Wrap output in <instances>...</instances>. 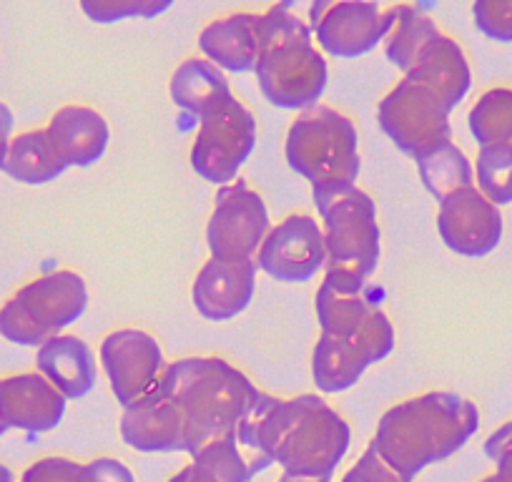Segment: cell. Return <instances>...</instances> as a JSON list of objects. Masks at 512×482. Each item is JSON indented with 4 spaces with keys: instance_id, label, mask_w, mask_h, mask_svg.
Here are the masks:
<instances>
[{
    "instance_id": "6da1fadb",
    "label": "cell",
    "mask_w": 512,
    "mask_h": 482,
    "mask_svg": "<svg viewBox=\"0 0 512 482\" xmlns=\"http://www.w3.org/2000/svg\"><path fill=\"white\" fill-rule=\"evenodd\" d=\"M236 440L254 472L279 465L284 475L332 477L352 442L342 412L324 397H274L262 392L236 427Z\"/></svg>"
},
{
    "instance_id": "4fadbf2b",
    "label": "cell",
    "mask_w": 512,
    "mask_h": 482,
    "mask_svg": "<svg viewBox=\"0 0 512 482\" xmlns=\"http://www.w3.org/2000/svg\"><path fill=\"white\" fill-rule=\"evenodd\" d=\"M256 267L284 284H302L327 269L322 221L307 211H294L272 226L256 252Z\"/></svg>"
},
{
    "instance_id": "b9f144b4",
    "label": "cell",
    "mask_w": 512,
    "mask_h": 482,
    "mask_svg": "<svg viewBox=\"0 0 512 482\" xmlns=\"http://www.w3.org/2000/svg\"><path fill=\"white\" fill-rule=\"evenodd\" d=\"M0 435H6V427H3V425H0Z\"/></svg>"
},
{
    "instance_id": "5bb4252c",
    "label": "cell",
    "mask_w": 512,
    "mask_h": 482,
    "mask_svg": "<svg viewBox=\"0 0 512 482\" xmlns=\"http://www.w3.org/2000/svg\"><path fill=\"white\" fill-rule=\"evenodd\" d=\"M101 365L116 402L128 407L154 390L169 362L154 334L146 329L123 327L103 337Z\"/></svg>"
},
{
    "instance_id": "60d3db41",
    "label": "cell",
    "mask_w": 512,
    "mask_h": 482,
    "mask_svg": "<svg viewBox=\"0 0 512 482\" xmlns=\"http://www.w3.org/2000/svg\"><path fill=\"white\" fill-rule=\"evenodd\" d=\"M480 482H512V477H507V475H500V472H492V475L482 477Z\"/></svg>"
},
{
    "instance_id": "9a60e30c",
    "label": "cell",
    "mask_w": 512,
    "mask_h": 482,
    "mask_svg": "<svg viewBox=\"0 0 512 482\" xmlns=\"http://www.w3.org/2000/svg\"><path fill=\"white\" fill-rule=\"evenodd\" d=\"M437 229L450 252L477 259L487 257L500 244L505 221L500 206L492 204L477 186H467L440 201Z\"/></svg>"
},
{
    "instance_id": "603a6c76",
    "label": "cell",
    "mask_w": 512,
    "mask_h": 482,
    "mask_svg": "<svg viewBox=\"0 0 512 482\" xmlns=\"http://www.w3.org/2000/svg\"><path fill=\"white\" fill-rule=\"evenodd\" d=\"M405 78L430 88L452 111L472 88L470 58H467L465 48L455 38L440 33L422 48L415 66Z\"/></svg>"
},
{
    "instance_id": "4dcf8cb0",
    "label": "cell",
    "mask_w": 512,
    "mask_h": 482,
    "mask_svg": "<svg viewBox=\"0 0 512 482\" xmlns=\"http://www.w3.org/2000/svg\"><path fill=\"white\" fill-rule=\"evenodd\" d=\"M169 0H83L81 11L93 23H118L126 18H156L169 11Z\"/></svg>"
},
{
    "instance_id": "ab89813d",
    "label": "cell",
    "mask_w": 512,
    "mask_h": 482,
    "mask_svg": "<svg viewBox=\"0 0 512 482\" xmlns=\"http://www.w3.org/2000/svg\"><path fill=\"white\" fill-rule=\"evenodd\" d=\"M0 482H16V477H13V470L8 465H3V462H0Z\"/></svg>"
},
{
    "instance_id": "f546056e",
    "label": "cell",
    "mask_w": 512,
    "mask_h": 482,
    "mask_svg": "<svg viewBox=\"0 0 512 482\" xmlns=\"http://www.w3.org/2000/svg\"><path fill=\"white\" fill-rule=\"evenodd\" d=\"M475 186L495 206L512 204V149L480 146L475 161Z\"/></svg>"
},
{
    "instance_id": "277c9868",
    "label": "cell",
    "mask_w": 512,
    "mask_h": 482,
    "mask_svg": "<svg viewBox=\"0 0 512 482\" xmlns=\"http://www.w3.org/2000/svg\"><path fill=\"white\" fill-rule=\"evenodd\" d=\"M259 61L256 81L272 106L307 111L317 106L327 88L329 68L314 46V33L289 3H277L259 13Z\"/></svg>"
},
{
    "instance_id": "484cf974",
    "label": "cell",
    "mask_w": 512,
    "mask_h": 482,
    "mask_svg": "<svg viewBox=\"0 0 512 482\" xmlns=\"http://www.w3.org/2000/svg\"><path fill=\"white\" fill-rule=\"evenodd\" d=\"M440 33L442 28L425 8L415 6V3H397L395 23H392L390 36L384 38V56L397 71L407 76L422 48Z\"/></svg>"
},
{
    "instance_id": "8d00e7d4",
    "label": "cell",
    "mask_w": 512,
    "mask_h": 482,
    "mask_svg": "<svg viewBox=\"0 0 512 482\" xmlns=\"http://www.w3.org/2000/svg\"><path fill=\"white\" fill-rule=\"evenodd\" d=\"M13 129H16V116H13L11 106L0 101V169H3V161H6L8 146L13 141Z\"/></svg>"
},
{
    "instance_id": "7a4b0ae2",
    "label": "cell",
    "mask_w": 512,
    "mask_h": 482,
    "mask_svg": "<svg viewBox=\"0 0 512 482\" xmlns=\"http://www.w3.org/2000/svg\"><path fill=\"white\" fill-rule=\"evenodd\" d=\"M480 427V410L457 392L432 390L407 397L384 412L372 445L397 472H417L455 455Z\"/></svg>"
},
{
    "instance_id": "7402d4cb",
    "label": "cell",
    "mask_w": 512,
    "mask_h": 482,
    "mask_svg": "<svg viewBox=\"0 0 512 482\" xmlns=\"http://www.w3.org/2000/svg\"><path fill=\"white\" fill-rule=\"evenodd\" d=\"M367 279L357 277L352 272H327L314 297V309H317V322L322 334L329 337H352L362 329L369 314L377 309V304L369 302Z\"/></svg>"
},
{
    "instance_id": "d6a6232c",
    "label": "cell",
    "mask_w": 512,
    "mask_h": 482,
    "mask_svg": "<svg viewBox=\"0 0 512 482\" xmlns=\"http://www.w3.org/2000/svg\"><path fill=\"white\" fill-rule=\"evenodd\" d=\"M21 482H86V467L66 455H48L23 470Z\"/></svg>"
},
{
    "instance_id": "4316f807",
    "label": "cell",
    "mask_w": 512,
    "mask_h": 482,
    "mask_svg": "<svg viewBox=\"0 0 512 482\" xmlns=\"http://www.w3.org/2000/svg\"><path fill=\"white\" fill-rule=\"evenodd\" d=\"M467 124L480 146L512 149V88H487L470 108Z\"/></svg>"
},
{
    "instance_id": "e575fe53",
    "label": "cell",
    "mask_w": 512,
    "mask_h": 482,
    "mask_svg": "<svg viewBox=\"0 0 512 482\" xmlns=\"http://www.w3.org/2000/svg\"><path fill=\"white\" fill-rule=\"evenodd\" d=\"M86 467V482H136L134 470L118 457H96L91 462H83Z\"/></svg>"
},
{
    "instance_id": "f35d334b",
    "label": "cell",
    "mask_w": 512,
    "mask_h": 482,
    "mask_svg": "<svg viewBox=\"0 0 512 482\" xmlns=\"http://www.w3.org/2000/svg\"><path fill=\"white\" fill-rule=\"evenodd\" d=\"M277 482H332V477H317V480H309V477H294V475H282Z\"/></svg>"
},
{
    "instance_id": "ffe728a7",
    "label": "cell",
    "mask_w": 512,
    "mask_h": 482,
    "mask_svg": "<svg viewBox=\"0 0 512 482\" xmlns=\"http://www.w3.org/2000/svg\"><path fill=\"white\" fill-rule=\"evenodd\" d=\"M36 372H41L66 400H81L96 387V354L83 337L56 334L38 347Z\"/></svg>"
},
{
    "instance_id": "d4e9b609",
    "label": "cell",
    "mask_w": 512,
    "mask_h": 482,
    "mask_svg": "<svg viewBox=\"0 0 512 482\" xmlns=\"http://www.w3.org/2000/svg\"><path fill=\"white\" fill-rule=\"evenodd\" d=\"M0 171H6L11 179L21 184L41 186L56 181L66 171V164L58 159L46 129H28L13 136Z\"/></svg>"
},
{
    "instance_id": "7c38bea8",
    "label": "cell",
    "mask_w": 512,
    "mask_h": 482,
    "mask_svg": "<svg viewBox=\"0 0 512 482\" xmlns=\"http://www.w3.org/2000/svg\"><path fill=\"white\" fill-rule=\"evenodd\" d=\"M269 209L267 201L244 179L221 186L214 211L206 224V247L214 259H254L262 241L267 239Z\"/></svg>"
},
{
    "instance_id": "2e32d148",
    "label": "cell",
    "mask_w": 512,
    "mask_h": 482,
    "mask_svg": "<svg viewBox=\"0 0 512 482\" xmlns=\"http://www.w3.org/2000/svg\"><path fill=\"white\" fill-rule=\"evenodd\" d=\"M66 405V397L41 372L0 377V425L6 427V432L56 430L66 417Z\"/></svg>"
},
{
    "instance_id": "ac0fdd59",
    "label": "cell",
    "mask_w": 512,
    "mask_h": 482,
    "mask_svg": "<svg viewBox=\"0 0 512 482\" xmlns=\"http://www.w3.org/2000/svg\"><path fill=\"white\" fill-rule=\"evenodd\" d=\"M121 437L139 452H186L184 417L159 382L149 395L123 407Z\"/></svg>"
},
{
    "instance_id": "52a82bcc",
    "label": "cell",
    "mask_w": 512,
    "mask_h": 482,
    "mask_svg": "<svg viewBox=\"0 0 512 482\" xmlns=\"http://www.w3.org/2000/svg\"><path fill=\"white\" fill-rule=\"evenodd\" d=\"M327 247V272H352L369 279L382 257V229H379L377 201L362 186L334 199L319 211Z\"/></svg>"
},
{
    "instance_id": "d6986e66",
    "label": "cell",
    "mask_w": 512,
    "mask_h": 482,
    "mask_svg": "<svg viewBox=\"0 0 512 482\" xmlns=\"http://www.w3.org/2000/svg\"><path fill=\"white\" fill-rule=\"evenodd\" d=\"M46 134L66 169H86L103 159L111 141L108 121L96 106L68 103L51 116Z\"/></svg>"
},
{
    "instance_id": "8992f818",
    "label": "cell",
    "mask_w": 512,
    "mask_h": 482,
    "mask_svg": "<svg viewBox=\"0 0 512 482\" xmlns=\"http://www.w3.org/2000/svg\"><path fill=\"white\" fill-rule=\"evenodd\" d=\"M88 307L86 279L73 269H56L23 284L0 307V337L18 347H41L81 319Z\"/></svg>"
},
{
    "instance_id": "5b68a950",
    "label": "cell",
    "mask_w": 512,
    "mask_h": 482,
    "mask_svg": "<svg viewBox=\"0 0 512 482\" xmlns=\"http://www.w3.org/2000/svg\"><path fill=\"white\" fill-rule=\"evenodd\" d=\"M284 156L289 169L309 181L317 211H324L357 186L362 169L359 129L344 111L317 103L299 113L289 126Z\"/></svg>"
},
{
    "instance_id": "cb8c5ba5",
    "label": "cell",
    "mask_w": 512,
    "mask_h": 482,
    "mask_svg": "<svg viewBox=\"0 0 512 482\" xmlns=\"http://www.w3.org/2000/svg\"><path fill=\"white\" fill-rule=\"evenodd\" d=\"M169 93L176 106L194 113L196 118L204 116L206 111H211L224 98L234 96L224 71L216 68L211 61H206L204 56H191L176 66L174 76L169 81Z\"/></svg>"
},
{
    "instance_id": "44dd1931",
    "label": "cell",
    "mask_w": 512,
    "mask_h": 482,
    "mask_svg": "<svg viewBox=\"0 0 512 482\" xmlns=\"http://www.w3.org/2000/svg\"><path fill=\"white\" fill-rule=\"evenodd\" d=\"M259 13L234 11L206 23L199 33V51L221 71L249 73L259 61Z\"/></svg>"
},
{
    "instance_id": "8fae6325",
    "label": "cell",
    "mask_w": 512,
    "mask_h": 482,
    "mask_svg": "<svg viewBox=\"0 0 512 482\" xmlns=\"http://www.w3.org/2000/svg\"><path fill=\"white\" fill-rule=\"evenodd\" d=\"M397 3L384 6L372 0H319L309 8V28L319 51L334 58H357L374 51L390 36Z\"/></svg>"
},
{
    "instance_id": "f1b7e54d",
    "label": "cell",
    "mask_w": 512,
    "mask_h": 482,
    "mask_svg": "<svg viewBox=\"0 0 512 482\" xmlns=\"http://www.w3.org/2000/svg\"><path fill=\"white\" fill-rule=\"evenodd\" d=\"M189 467L199 482H249L256 475L236 435L221 437L196 450Z\"/></svg>"
},
{
    "instance_id": "3957f363",
    "label": "cell",
    "mask_w": 512,
    "mask_h": 482,
    "mask_svg": "<svg viewBox=\"0 0 512 482\" xmlns=\"http://www.w3.org/2000/svg\"><path fill=\"white\" fill-rule=\"evenodd\" d=\"M159 385L179 405L189 455L221 437L236 435V427L262 395L239 367L216 354L169 362Z\"/></svg>"
},
{
    "instance_id": "e0dca14e",
    "label": "cell",
    "mask_w": 512,
    "mask_h": 482,
    "mask_svg": "<svg viewBox=\"0 0 512 482\" xmlns=\"http://www.w3.org/2000/svg\"><path fill=\"white\" fill-rule=\"evenodd\" d=\"M256 289V259H229L209 257L199 269L191 287L196 312L209 322L234 319L249 307Z\"/></svg>"
},
{
    "instance_id": "9c48e42d",
    "label": "cell",
    "mask_w": 512,
    "mask_h": 482,
    "mask_svg": "<svg viewBox=\"0 0 512 482\" xmlns=\"http://www.w3.org/2000/svg\"><path fill=\"white\" fill-rule=\"evenodd\" d=\"M254 146L256 116L234 93L199 118L189 156L191 169L209 184L226 186L236 181Z\"/></svg>"
},
{
    "instance_id": "ba28073f",
    "label": "cell",
    "mask_w": 512,
    "mask_h": 482,
    "mask_svg": "<svg viewBox=\"0 0 512 482\" xmlns=\"http://www.w3.org/2000/svg\"><path fill=\"white\" fill-rule=\"evenodd\" d=\"M450 113L437 93L402 78L379 101L377 121L402 154L420 161L452 141Z\"/></svg>"
},
{
    "instance_id": "1f68e13d",
    "label": "cell",
    "mask_w": 512,
    "mask_h": 482,
    "mask_svg": "<svg viewBox=\"0 0 512 482\" xmlns=\"http://www.w3.org/2000/svg\"><path fill=\"white\" fill-rule=\"evenodd\" d=\"M472 18L490 41L512 43V0H477Z\"/></svg>"
},
{
    "instance_id": "83f0119b",
    "label": "cell",
    "mask_w": 512,
    "mask_h": 482,
    "mask_svg": "<svg viewBox=\"0 0 512 482\" xmlns=\"http://www.w3.org/2000/svg\"><path fill=\"white\" fill-rule=\"evenodd\" d=\"M415 164L422 184L437 201L447 199L450 194L467 189V186H475V166L467 159L465 151L452 141L442 149L432 151L425 159L415 161Z\"/></svg>"
},
{
    "instance_id": "30bf717a",
    "label": "cell",
    "mask_w": 512,
    "mask_h": 482,
    "mask_svg": "<svg viewBox=\"0 0 512 482\" xmlns=\"http://www.w3.org/2000/svg\"><path fill=\"white\" fill-rule=\"evenodd\" d=\"M395 349V327L382 307L369 314L367 322L352 337H329L322 334L312 352L314 385L324 395L347 392L367 372L390 357Z\"/></svg>"
},
{
    "instance_id": "836d02e7",
    "label": "cell",
    "mask_w": 512,
    "mask_h": 482,
    "mask_svg": "<svg viewBox=\"0 0 512 482\" xmlns=\"http://www.w3.org/2000/svg\"><path fill=\"white\" fill-rule=\"evenodd\" d=\"M339 482H412L402 472H397L390 462L377 452V447L369 442L367 450L357 460V465L349 467Z\"/></svg>"
},
{
    "instance_id": "74e56055",
    "label": "cell",
    "mask_w": 512,
    "mask_h": 482,
    "mask_svg": "<svg viewBox=\"0 0 512 482\" xmlns=\"http://www.w3.org/2000/svg\"><path fill=\"white\" fill-rule=\"evenodd\" d=\"M169 482H199V480H196V477H194V472H191V467L186 465V467H181V470L176 472V475L171 477Z\"/></svg>"
},
{
    "instance_id": "d590c367",
    "label": "cell",
    "mask_w": 512,
    "mask_h": 482,
    "mask_svg": "<svg viewBox=\"0 0 512 482\" xmlns=\"http://www.w3.org/2000/svg\"><path fill=\"white\" fill-rule=\"evenodd\" d=\"M485 455L495 462L500 475L512 477V420L497 427L485 440Z\"/></svg>"
}]
</instances>
